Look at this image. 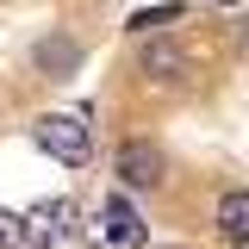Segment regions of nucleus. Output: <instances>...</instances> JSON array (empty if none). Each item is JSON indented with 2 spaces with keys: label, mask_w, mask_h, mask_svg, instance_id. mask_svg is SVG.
I'll return each instance as SVG.
<instances>
[{
  "label": "nucleus",
  "mask_w": 249,
  "mask_h": 249,
  "mask_svg": "<svg viewBox=\"0 0 249 249\" xmlns=\"http://www.w3.org/2000/svg\"><path fill=\"white\" fill-rule=\"evenodd\" d=\"M37 143L56 156V162L81 168V162L93 156V131H88L81 112H44V119H37Z\"/></svg>",
  "instance_id": "nucleus-1"
},
{
  "label": "nucleus",
  "mask_w": 249,
  "mask_h": 249,
  "mask_svg": "<svg viewBox=\"0 0 249 249\" xmlns=\"http://www.w3.org/2000/svg\"><path fill=\"white\" fill-rule=\"evenodd\" d=\"M69 224H75V206L69 199H37L25 218H19V243H31V249H56L62 237H69Z\"/></svg>",
  "instance_id": "nucleus-2"
},
{
  "label": "nucleus",
  "mask_w": 249,
  "mask_h": 249,
  "mask_svg": "<svg viewBox=\"0 0 249 249\" xmlns=\"http://www.w3.org/2000/svg\"><path fill=\"white\" fill-rule=\"evenodd\" d=\"M162 150L156 143H143V137H131V143H119V181L124 187H162Z\"/></svg>",
  "instance_id": "nucleus-3"
},
{
  "label": "nucleus",
  "mask_w": 249,
  "mask_h": 249,
  "mask_svg": "<svg viewBox=\"0 0 249 249\" xmlns=\"http://www.w3.org/2000/svg\"><path fill=\"white\" fill-rule=\"evenodd\" d=\"M31 56H37V69H44V75H75V69H81V44H75V37H69V31H50V37H37V50H31Z\"/></svg>",
  "instance_id": "nucleus-4"
},
{
  "label": "nucleus",
  "mask_w": 249,
  "mask_h": 249,
  "mask_svg": "<svg viewBox=\"0 0 249 249\" xmlns=\"http://www.w3.org/2000/svg\"><path fill=\"white\" fill-rule=\"evenodd\" d=\"M100 218H106V224H100V237H106V243H119V249H137V243H143V218L131 212L119 193L100 206Z\"/></svg>",
  "instance_id": "nucleus-5"
},
{
  "label": "nucleus",
  "mask_w": 249,
  "mask_h": 249,
  "mask_svg": "<svg viewBox=\"0 0 249 249\" xmlns=\"http://www.w3.org/2000/svg\"><path fill=\"white\" fill-rule=\"evenodd\" d=\"M143 75H150V81H181L187 75V50L168 44V37H150V44H143Z\"/></svg>",
  "instance_id": "nucleus-6"
},
{
  "label": "nucleus",
  "mask_w": 249,
  "mask_h": 249,
  "mask_svg": "<svg viewBox=\"0 0 249 249\" xmlns=\"http://www.w3.org/2000/svg\"><path fill=\"white\" fill-rule=\"evenodd\" d=\"M218 237L224 243H249V187H231L218 199Z\"/></svg>",
  "instance_id": "nucleus-7"
},
{
  "label": "nucleus",
  "mask_w": 249,
  "mask_h": 249,
  "mask_svg": "<svg viewBox=\"0 0 249 249\" xmlns=\"http://www.w3.org/2000/svg\"><path fill=\"white\" fill-rule=\"evenodd\" d=\"M187 6L181 0H168V6H143V13H131V31H137V37H150L156 25H168V19H181Z\"/></svg>",
  "instance_id": "nucleus-8"
},
{
  "label": "nucleus",
  "mask_w": 249,
  "mask_h": 249,
  "mask_svg": "<svg viewBox=\"0 0 249 249\" xmlns=\"http://www.w3.org/2000/svg\"><path fill=\"white\" fill-rule=\"evenodd\" d=\"M0 249H19V212L0 206Z\"/></svg>",
  "instance_id": "nucleus-9"
},
{
  "label": "nucleus",
  "mask_w": 249,
  "mask_h": 249,
  "mask_svg": "<svg viewBox=\"0 0 249 249\" xmlns=\"http://www.w3.org/2000/svg\"><path fill=\"white\" fill-rule=\"evenodd\" d=\"M243 50H249V25H243Z\"/></svg>",
  "instance_id": "nucleus-10"
}]
</instances>
